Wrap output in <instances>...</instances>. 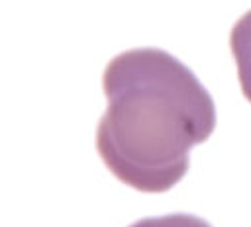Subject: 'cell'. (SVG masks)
<instances>
[{
  "instance_id": "cell-3",
  "label": "cell",
  "mask_w": 251,
  "mask_h": 227,
  "mask_svg": "<svg viewBox=\"0 0 251 227\" xmlns=\"http://www.w3.org/2000/svg\"><path fill=\"white\" fill-rule=\"evenodd\" d=\"M129 227H212L206 219L192 213H169L159 217H143Z\"/></svg>"
},
{
  "instance_id": "cell-1",
  "label": "cell",
  "mask_w": 251,
  "mask_h": 227,
  "mask_svg": "<svg viewBox=\"0 0 251 227\" xmlns=\"http://www.w3.org/2000/svg\"><path fill=\"white\" fill-rule=\"evenodd\" d=\"M108 100L96 129V151L126 186L161 194L190 166V149L216 129V104L198 76L175 55L141 47L108 61Z\"/></svg>"
},
{
  "instance_id": "cell-2",
  "label": "cell",
  "mask_w": 251,
  "mask_h": 227,
  "mask_svg": "<svg viewBox=\"0 0 251 227\" xmlns=\"http://www.w3.org/2000/svg\"><path fill=\"white\" fill-rule=\"evenodd\" d=\"M229 49L237 67V80L247 102H251V10H247L231 27Z\"/></svg>"
}]
</instances>
